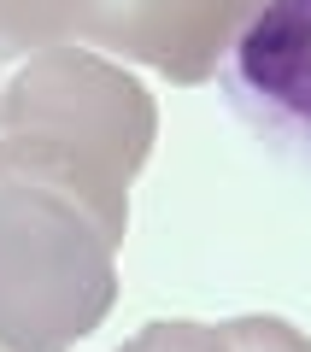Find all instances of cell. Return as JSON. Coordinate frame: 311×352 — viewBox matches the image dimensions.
Instances as JSON below:
<instances>
[{
    "mask_svg": "<svg viewBox=\"0 0 311 352\" xmlns=\"http://www.w3.org/2000/svg\"><path fill=\"white\" fill-rule=\"evenodd\" d=\"M224 106L311 176V0H264L217 65Z\"/></svg>",
    "mask_w": 311,
    "mask_h": 352,
    "instance_id": "4",
    "label": "cell"
},
{
    "mask_svg": "<svg viewBox=\"0 0 311 352\" xmlns=\"http://www.w3.org/2000/svg\"><path fill=\"white\" fill-rule=\"evenodd\" d=\"M0 352H12V346H0Z\"/></svg>",
    "mask_w": 311,
    "mask_h": 352,
    "instance_id": "7",
    "label": "cell"
},
{
    "mask_svg": "<svg viewBox=\"0 0 311 352\" xmlns=\"http://www.w3.org/2000/svg\"><path fill=\"white\" fill-rule=\"evenodd\" d=\"M129 182L41 135H0V346L65 352L106 323Z\"/></svg>",
    "mask_w": 311,
    "mask_h": 352,
    "instance_id": "1",
    "label": "cell"
},
{
    "mask_svg": "<svg viewBox=\"0 0 311 352\" xmlns=\"http://www.w3.org/2000/svg\"><path fill=\"white\" fill-rule=\"evenodd\" d=\"M0 135H41L129 182L147 164L159 112L124 65L76 41L0 47Z\"/></svg>",
    "mask_w": 311,
    "mask_h": 352,
    "instance_id": "2",
    "label": "cell"
},
{
    "mask_svg": "<svg viewBox=\"0 0 311 352\" xmlns=\"http://www.w3.org/2000/svg\"><path fill=\"white\" fill-rule=\"evenodd\" d=\"M264 0H0V47L76 41L153 65L171 82H206Z\"/></svg>",
    "mask_w": 311,
    "mask_h": 352,
    "instance_id": "3",
    "label": "cell"
},
{
    "mask_svg": "<svg viewBox=\"0 0 311 352\" xmlns=\"http://www.w3.org/2000/svg\"><path fill=\"white\" fill-rule=\"evenodd\" d=\"M118 352H235L229 323H147Z\"/></svg>",
    "mask_w": 311,
    "mask_h": 352,
    "instance_id": "5",
    "label": "cell"
},
{
    "mask_svg": "<svg viewBox=\"0 0 311 352\" xmlns=\"http://www.w3.org/2000/svg\"><path fill=\"white\" fill-rule=\"evenodd\" d=\"M229 335H235V352H311V340L282 317H235Z\"/></svg>",
    "mask_w": 311,
    "mask_h": 352,
    "instance_id": "6",
    "label": "cell"
}]
</instances>
